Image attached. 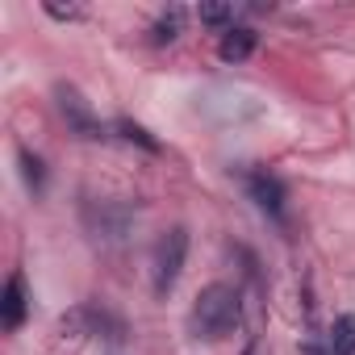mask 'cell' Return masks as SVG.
<instances>
[{"label":"cell","instance_id":"obj_10","mask_svg":"<svg viewBox=\"0 0 355 355\" xmlns=\"http://www.w3.org/2000/svg\"><path fill=\"white\" fill-rule=\"evenodd\" d=\"M17 159H21V175H26V189H30V193L38 197V193H42V184H46V167H42V159H38V155H30L26 146L17 150Z\"/></svg>","mask_w":355,"mask_h":355},{"label":"cell","instance_id":"obj_13","mask_svg":"<svg viewBox=\"0 0 355 355\" xmlns=\"http://www.w3.org/2000/svg\"><path fill=\"white\" fill-rule=\"evenodd\" d=\"M55 21H76V17H84V9L80 5H51V0H46V5H42Z\"/></svg>","mask_w":355,"mask_h":355},{"label":"cell","instance_id":"obj_8","mask_svg":"<svg viewBox=\"0 0 355 355\" xmlns=\"http://www.w3.org/2000/svg\"><path fill=\"white\" fill-rule=\"evenodd\" d=\"M180 34H184V9H175V5L167 13H159V21L150 26V42L155 46H171Z\"/></svg>","mask_w":355,"mask_h":355},{"label":"cell","instance_id":"obj_3","mask_svg":"<svg viewBox=\"0 0 355 355\" xmlns=\"http://www.w3.org/2000/svg\"><path fill=\"white\" fill-rule=\"evenodd\" d=\"M55 96H59V113H63V121H67L80 138H96V134H101V125H96V117H92L88 101H84L71 84H59V88H55Z\"/></svg>","mask_w":355,"mask_h":355},{"label":"cell","instance_id":"obj_11","mask_svg":"<svg viewBox=\"0 0 355 355\" xmlns=\"http://www.w3.org/2000/svg\"><path fill=\"white\" fill-rule=\"evenodd\" d=\"M197 17H201L205 26H226V30H234V5H201Z\"/></svg>","mask_w":355,"mask_h":355},{"label":"cell","instance_id":"obj_12","mask_svg":"<svg viewBox=\"0 0 355 355\" xmlns=\"http://www.w3.org/2000/svg\"><path fill=\"white\" fill-rule=\"evenodd\" d=\"M117 134H121L125 142H138V146H142V150H150V155L159 150V142H155V138H150L142 125H134V121H117Z\"/></svg>","mask_w":355,"mask_h":355},{"label":"cell","instance_id":"obj_1","mask_svg":"<svg viewBox=\"0 0 355 355\" xmlns=\"http://www.w3.org/2000/svg\"><path fill=\"white\" fill-rule=\"evenodd\" d=\"M239 322H243V297L234 284H205L189 309V330L205 343L226 338Z\"/></svg>","mask_w":355,"mask_h":355},{"label":"cell","instance_id":"obj_5","mask_svg":"<svg viewBox=\"0 0 355 355\" xmlns=\"http://www.w3.org/2000/svg\"><path fill=\"white\" fill-rule=\"evenodd\" d=\"M26 313H30L26 280H21V272H13V276L5 280V293H0V322H5V330H21Z\"/></svg>","mask_w":355,"mask_h":355},{"label":"cell","instance_id":"obj_15","mask_svg":"<svg viewBox=\"0 0 355 355\" xmlns=\"http://www.w3.org/2000/svg\"><path fill=\"white\" fill-rule=\"evenodd\" d=\"M243 355H259V347H255V343H251V347H247V351H243Z\"/></svg>","mask_w":355,"mask_h":355},{"label":"cell","instance_id":"obj_6","mask_svg":"<svg viewBox=\"0 0 355 355\" xmlns=\"http://www.w3.org/2000/svg\"><path fill=\"white\" fill-rule=\"evenodd\" d=\"M88 226L96 230V239L105 243H117L125 230H130V209H113V205H101V214L88 205Z\"/></svg>","mask_w":355,"mask_h":355},{"label":"cell","instance_id":"obj_9","mask_svg":"<svg viewBox=\"0 0 355 355\" xmlns=\"http://www.w3.org/2000/svg\"><path fill=\"white\" fill-rule=\"evenodd\" d=\"M330 351L334 355H355V313L334 318V326H330Z\"/></svg>","mask_w":355,"mask_h":355},{"label":"cell","instance_id":"obj_4","mask_svg":"<svg viewBox=\"0 0 355 355\" xmlns=\"http://www.w3.org/2000/svg\"><path fill=\"white\" fill-rule=\"evenodd\" d=\"M247 193H251V201L268 214V218H284V184L276 180V175H268V171H251L247 175Z\"/></svg>","mask_w":355,"mask_h":355},{"label":"cell","instance_id":"obj_14","mask_svg":"<svg viewBox=\"0 0 355 355\" xmlns=\"http://www.w3.org/2000/svg\"><path fill=\"white\" fill-rule=\"evenodd\" d=\"M305 355H334L330 347H305Z\"/></svg>","mask_w":355,"mask_h":355},{"label":"cell","instance_id":"obj_2","mask_svg":"<svg viewBox=\"0 0 355 355\" xmlns=\"http://www.w3.org/2000/svg\"><path fill=\"white\" fill-rule=\"evenodd\" d=\"M184 259H189V230L184 226H171L159 234L155 243V255H150V276H155V293L167 297L175 288V280H180L184 272Z\"/></svg>","mask_w":355,"mask_h":355},{"label":"cell","instance_id":"obj_7","mask_svg":"<svg viewBox=\"0 0 355 355\" xmlns=\"http://www.w3.org/2000/svg\"><path fill=\"white\" fill-rule=\"evenodd\" d=\"M255 46H259V34H255V30H247V26H234V30H226V34H222L218 55H222L226 63H243V59H251V55H255Z\"/></svg>","mask_w":355,"mask_h":355}]
</instances>
